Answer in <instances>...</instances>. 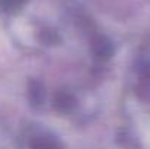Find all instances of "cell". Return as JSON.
Instances as JSON below:
<instances>
[{
    "mask_svg": "<svg viewBox=\"0 0 150 149\" xmlns=\"http://www.w3.org/2000/svg\"><path fill=\"white\" fill-rule=\"evenodd\" d=\"M32 149H61L60 142L50 135H40L35 136L34 140L31 142Z\"/></svg>",
    "mask_w": 150,
    "mask_h": 149,
    "instance_id": "cell-1",
    "label": "cell"
}]
</instances>
